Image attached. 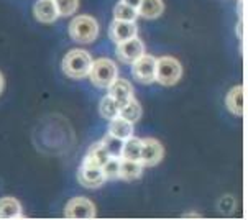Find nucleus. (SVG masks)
Masks as SVG:
<instances>
[{
    "label": "nucleus",
    "instance_id": "nucleus-5",
    "mask_svg": "<svg viewBox=\"0 0 248 220\" xmlns=\"http://www.w3.org/2000/svg\"><path fill=\"white\" fill-rule=\"evenodd\" d=\"M66 219H73V220H91L95 219V205L94 202L89 201L86 197H73L71 201L66 204Z\"/></svg>",
    "mask_w": 248,
    "mask_h": 220
},
{
    "label": "nucleus",
    "instance_id": "nucleus-6",
    "mask_svg": "<svg viewBox=\"0 0 248 220\" xmlns=\"http://www.w3.org/2000/svg\"><path fill=\"white\" fill-rule=\"evenodd\" d=\"M155 71H156V58L143 53L140 58L132 63V74L137 81L143 84L155 82Z\"/></svg>",
    "mask_w": 248,
    "mask_h": 220
},
{
    "label": "nucleus",
    "instance_id": "nucleus-9",
    "mask_svg": "<svg viewBox=\"0 0 248 220\" xmlns=\"http://www.w3.org/2000/svg\"><path fill=\"white\" fill-rule=\"evenodd\" d=\"M78 181L81 186L87 189H97L107 181L104 174L102 168H91V166H81L78 171Z\"/></svg>",
    "mask_w": 248,
    "mask_h": 220
},
{
    "label": "nucleus",
    "instance_id": "nucleus-4",
    "mask_svg": "<svg viewBox=\"0 0 248 220\" xmlns=\"http://www.w3.org/2000/svg\"><path fill=\"white\" fill-rule=\"evenodd\" d=\"M183 76V66L173 56H163L156 59V71H155V81L161 86H174Z\"/></svg>",
    "mask_w": 248,
    "mask_h": 220
},
{
    "label": "nucleus",
    "instance_id": "nucleus-19",
    "mask_svg": "<svg viewBox=\"0 0 248 220\" xmlns=\"http://www.w3.org/2000/svg\"><path fill=\"white\" fill-rule=\"evenodd\" d=\"M140 156H141V140L133 137V135H132V137H128L127 140H124L120 158L140 161Z\"/></svg>",
    "mask_w": 248,
    "mask_h": 220
},
{
    "label": "nucleus",
    "instance_id": "nucleus-13",
    "mask_svg": "<svg viewBox=\"0 0 248 220\" xmlns=\"http://www.w3.org/2000/svg\"><path fill=\"white\" fill-rule=\"evenodd\" d=\"M110 158V155L107 153V150L104 148L102 141L95 143L91 146V150L87 151L86 158L82 161V166H91V168H102V164Z\"/></svg>",
    "mask_w": 248,
    "mask_h": 220
},
{
    "label": "nucleus",
    "instance_id": "nucleus-18",
    "mask_svg": "<svg viewBox=\"0 0 248 220\" xmlns=\"http://www.w3.org/2000/svg\"><path fill=\"white\" fill-rule=\"evenodd\" d=\"M141 173H143V164L140 161L120 158V171H119L120 179L133 181V179H137V177H140Z\"/></svg>",
    "mask_w": 248,
    "mask_h": 220
},
{
    "label": "nucleus",
    "instance_id": "nucleus-2",
    "mask_svg": "<svg viewBox=\"0 0 248 220\" xmlns=\"http://www.w3.org/2000/svg\"><path fill=\"white\" fill-rule=\"evenodd\" d=\"M69 35L78 43H92L99 35V23L91 15H79L71 20Z\"/></svg>",
    "mask_w": 248,
    "mask_h": 220
},
{
    "label": "nucleus",
    "instance_id": "nucleus-21",
    "mask_svg": "<svg viewBox=\"0 0 248 220\" xmlns=\"http://www.w3.org/2000/svg\"><path fill=\"white\" fill-rule=\"evenodd\" d=\"M120 117H124V118H127L128 122H132V124H135L137 120H140V117H141V107H140V104H138V100L133 97L130 102H127L124 105V107H120V113H119Z\"/></svg>",
    "mask_w": 248,
    "mask_h": 220
},
{
    "label": "nucleus",
    "instance_id": "nucleus-7",
    "mask_svg": "<svg viewBox=\"0 0 248 220\" xmlns=\"http://www.w3.org/2000/svg\"><path fill=\"white\" fill-rule=\"evenodd\" d=\"M143 53H145V45L137 36L130 38L127 41H122V43H117V56L124 64H132Z\"/></svg>",
    "mask_w": 248,
    "mask_h": 220
},
{
    "label": "nucleus",
    "instance_id": "nucleus-15",
    "mask_svg": "<svg viewBox=\"0 0 248 220\" xmlns=\"http://www.w3.org/2000/svg\"><path fill=\"white\" fill-rule=\"evenodd\" d=\"M108 122H110V125H108V135H112V137L119 140H127L128 137L133 135V124L128 122L127 118L119 115Z\"/></svg>",
    "mask_w": 248,
    "mask_h": 220
},
{
    "label": "nucleus",
    "instance_id": "nucleus-3",
    "mask_svg": "<svg viewBox=\"0 0 248 220\" xmlns=\"http://www.w3.org/2000/svg\"><path fill=\"white\" fill-rule=\"evenodd\" d=\"M89 78L94 86H97L100 89H107L119 78V67L108 58L95 59V61H92Z\"/></svg>",
    "mask_w": 248,
    "mask_h": 220
},
{
    "label": "nucleus",
    "instance_id": "nucleus-26",
    "mask_svg": "<svg viewBox=\"0 0 248 220\" xmlns=\"http://www.w3.org/2000/svg\"><path fill=\"white\" fill-rule=\"evenodd\" d=\"M120 2H124V3H127V5H132V7H138L140 5V2L141 0H120Z\"/></svg>",
    "mask_w": 248,
    "mask_h": 220
},
{
    "label": "nucleus",
    "instance_id": "nucleus-17",
    "mask_svg": "<svg viewBox=\"0 0 248 220\" xmlns=\"http://www.w3.org/2000/svg\"><path fill=\"white\" fill-rule=\"evenodd\" d=\"M165 10V3L163 0H141L140 5L137 7L138 15L143 18H158Z\"/></svg>",
    "mask_w": 248,
    "mask_h": 220
},
{
    "label": "nucleus",
    "instance_id": "nucleus-25",
    "mask_svg": "<svg viewBox=\"0 0 248 220\" xmlns=\"http://www.w3.org/2000/svg\"><path fill=\"white\" fill-rule=\"evenodd\" d=\"M60 16H71L79 8V0H54Z\"/></svg>",
    "mask_w": 248,
    "mask_h": 220
},
{
    "label": "nucleus",
    "instance_id": "nucleus-23",
    "mask_svg": "<svg viewBox=\"0 0 248 220\" xmlns=\"http://www.w3.org/2000/svg\"><path fill=\"white\" fill-rule=\"evenodd\" d=\"M102 145H104V148H106L107 153L110 156H117V158H120L124 140H119V138L112 137V135H107V137L102 140Z\"/></svg>",
    "mask_w": 248,
    "mask_h": 220
},
{
    "label": "nucleus",
    "instance_id": "nucleus-11",
    "mask_svg": "<svg viewBox=\"0 0 248 220\" xmlns=\"http://www.w3.org/2000/svg\"><path fill=\"white\" fill-rule=\"evenodd\" d=\"M107 89H108V95H110L120 107H124L125 104L133 99V87L127 79L117 78Z\"/></svg>",
    "mask_w": 248,
    "mask_h": 220
},
{
    "label": "nucleus",
    "instance_id": "nucleus-1",
    "mask_svg": "<svg viewBox=\"0 0 248 220\" xmlns=\"http://www.w3.org/2000/svg\"><path fill=\"white\" fill-rule=\"evenodd\" d=\"M92 66L91 54L84 49H71L62 59V71L71 79H82L89 76Z\"/></svg>",
    "mask_w": 248,
    "mask_h": 220
},
{
    "label": "nucleus",
    "instance_id": "nucleus-27",
    "mask_svg": "<svg viewBox=\"0 0 248 220\" xmlns=\"http://www.w3.org/2000/svg\"><path fill=\"white\" fill-rule=\"evenodd\" d=\"M2 91H3V76L0 74V94H2Z\"/></svg>",
    "mask_w": 248,
    "mask_h": 220
},
{
    "label": "nucleus",
    "instance_id": "nucleus-10",
    "mask_svg": "<svg viewBox=\"0 0 248 220\" xmlns=\"http://www.w3.org/2000/svg\"><path fill=\"white\" fill-rule=\"evenodd\" d=\"M110 38L115 43H122L127 41L130 38L138 35V27L135 22H127V20H113L110 25Z\"/></svg>",
    "mask_w": 248,
    "mask_h": 220
},
{
    "label": "nucleus",
    "instance_id": "nucleus-12",
    "mask_svg": "<svg viewBox=\"0 0 248 220\" xmlns=\"http://www.w3.org/2000/svg\"><path fill=\"white\" fill-rule=\"evenodd\" d=\"M33 14L41 23H54L60 16L54 0H36L33 5Z\"/></svg>",
    "mask_w": 248,
    "mask_h": 220
},
{
    "label": "nucleus",
    "instance_id": "nucleus-24",
    "mask_svg": "<svg viewBox=\"0 0 248 220\" xmlns=\"http://www.w3.org/2000/svg\"><path fill=\"white\" fill-rule=\"evenodd\" d=\"M102 171L107 179H117V177H119V171H120V158L110 156V158L102 164Z\"/></svg>",
    "mask_w": 248,
    "mask_h": 220
},
{
    "label": "nucleus",
    "instance_id": "nucleus-14",
    "mask_svg": "<svg viewBox=\"0 0 248 220\" xmlns=\"http://www.w3.org/2000/svg\"><path fill=\"white\" fill-rule=\"evenodd\" d=\"M225 105L235 117L243 115V107H245V94H243L242 86H235L225 97Z\"/></svg>",
    "mask_w": 248,
    "mask_h": 220
},
{
    "label": "nucleus",
    "instance_id": "nucleus-22",
    "mask_svg": "<svg viewBox=\"0 0 248 220\" xmlns=\"http://www.w3.org/2000/svg\"><path fill=\"white\" fill-rule=\"evenodd\" d=\"M113 16H115V20H127V22H135L137 16H138V12H137L135 7L127 5V3L120 2V3H117L115 8H113Z\"/></svg>",
    "mask_w": 248,
    "mask_h": 220
},
{
    "label": "nucleus",
    "instance_id": "nucleus-8",
    "mask_svg": "<svg viewBox=\"0 0 248 220\" xmlns=\"http://www.w3.org/2000/svg\"><path fill=\"white\" fill-rule=\"evenodd\" d=\"M165 150L163 145L155 138H145L141 140V156L140 163L143 166H156V164L163 159Z\"/></svg>",
    "mask_w": 248,
    "mask_h": 220
},
{
    "label": "nucleus",
    "instance_id": "nucleus-16",
    "mask_svg": "<svg viewBox=\"0 0 248 220\" xmlns=\"http://www.w3.org/2000/svg\"><path fill=\"white\" fill-rule=\"evenodd\" d=\"M22 217V205L15 197H2L0 199V219L2 220H15Z\"/></svg>",
    "mask_w": 248,
    "mask_h": 220
},
{
    "label": "nucleus",
    "instance_id": "nucleus-20",
    "mask_svg": "<svg viewBox=\"0 0 248 220\" xmlns=\"http://www.w3.org/2000/svg\"><path fill=\"white\" fill-rule=\"evenodd\" d=\"M99 112H100V117H104L106 120H112V118L119 117L120 105L117 104L110 95H107V97H104V99L100 100Z\"/></svg>",
    "mask_w": 248,
    "mask_h": 220
}]
</instances>
